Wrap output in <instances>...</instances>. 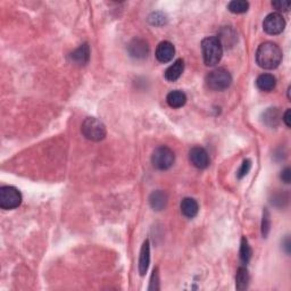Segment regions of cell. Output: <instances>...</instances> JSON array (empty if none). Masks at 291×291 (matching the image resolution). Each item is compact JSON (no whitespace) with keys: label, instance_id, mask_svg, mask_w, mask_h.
Masks as SVG:
<instances>
[{"label":"cell","instance_id":"6da1fadb","mask_svg":"<svg viewBox=\"0 0 291 291\" xmlns=\"http://www.w3.org/2000/svg\"><path fill=\"white\" fill-rule=\"evenodd\" d=\"M282 61V50L277 44L266 41L257 48L256 63L264 69L277 68Z\"/></svg>","mask_w":291,"mask_h":291},{"label":"cell","instance_id":"7a4b0ae2","mask_svg":"<svg viewBox=\"0 0 291 291\" xmlns=\"http://www.w3.org/2000/svg\"><path fill=\"white\" fill-rule=\"evenodd\" d=\"M201 52L207 66H216L222 59L223 46L217 37H207L201 41Z\"/></svg>","mask_w":291,"mask_h":291},{"label":"cell","instance_id":"3957f363","mask_svg":"<svg viewBox=\"0 0 291 291\" xmlns=\"http://www.w3.org/2000/svg\"><path fill=\"white\" fill-rule=\"evenodd\" d=\"M232 83V76L228 69L219 67L213 69L206 76V84L209 89L214 91H222L230 87Z\"/></svg>","mask_w":291,"mask_h":291},{"label":"cell","instance_id":"277c9868","mask_svg":"<svg viewBox=\"0 0 291 291\" xmlns=\"http://www.w3.org/2000/svg\"><path fill=\"white\" fill-rule=\"evenodd\" d=\"M81 131H82L84 137L91 141L103 140L107 134L105 124L95 117L85 118L82 126H81Z\"/></svg>","mask_w":291,"mask_h":291},{"label":"cell","instance_id":"5b68a950","mask_svg":"<svg viewBox=\"0 0 291 291\" xmlns=\"http://www.w3.org/2000/svg\"><path fill=\"white\" fill-rule=\"evenodd\" d=\"M174 161H175V155L172 149L166 146L158 147L151 155V163L154 168L161 171H166L172 168Z\"/></svg>","mask_w":291,"mask_h":291},{"label":"cell","instance_id":"8992f818","mask_svg":"<svg viewBox=\"0 0 291 291\" xmlns=\"http://www.w3.org/2000/svg\"><path fill=\"white\" fill-rule=\"evenodd\" d=\"M22 204V195L19 190L10 185L0 188V207L5 211L17 208Z\"/></svg>","mask_w":291,"mask_h":291},{"label":"cell","instance_id":"52a82bcc","mask_svg":"<svg viewBox=\"0 0 291 291\" xmlns=\"http://www.w3.org/2000/svg\"><path fill=\"white\" fill-rule=\"evenodd\" d=\"M286 28V21L280 13H271L264 18L263 29L270 36H278Z\"/></svg>","mask_w":291,"mask_h":291},{"label":"cell","instance_id":"ba28073f","mask_svg":"<svg viewBox=\"0 0 291 291\" xmlns=\"http://www.w3.org/2000/svg\"><path fill=\"white\" fill-rule=\"evenodd\" d=\"M189 160L195 168L205 170L209 166V155L203 147H193L189 153Z\"/></svg>","mask_w":291,"mask_h":291},{"label":"cell","instance_id":"9c48e42d","mask_svg":"<svg viewBox=\"0 0 291 291\" xmlns=\"http://www.w3.org/2000/svg\"><path fill=\"white\" fill-rule=\"evenodd\" d=\"M155 55H156L157 60L161 61V63H169L175 55V48L170 41H163L157 46Z\"/></svg>","mask_w":291,"mask_h":291},{"label":"cell","instance_id":"30bf717a","mask_svg":"<svg viewBox=\"0 0 291 291\" xmlns=\"http://www.w3.org/2000/svg\"><path fill=\"white\" fill-rule=\"evenodd\" d=\"M129 54L133 58L141 59V58L148 56L149 46L147 41L142 40V39H134L129 45Z\"/></svg>","mask_w":291,"mask_h":291},{"label":"cell","instance_id":"8fae6325","mask_svg":"<svg viewBox=\"0 0 291 291\" xmlns=\"http://www.w3.org/2000/svg\"><path fill=\"white\" fill-rule=\"evenodd\" d=\"M150 264V243L149 240H145L142 243L140 256H139V273L143 277L148 271Z\"/></svg>","mask_w":291,"mask_h":291},{"label":"cell","instance_id":"7c38bea8","mask_svg":"<svg viewBox=\"0 0 291 291\" xmlns=\"http://www.w3.org/2000/svg\"><path fill=\"white\" fill-rule=\"evenodd\" d=\"M168 193L163 191V190H157V191L151 192V195L149 197V204L151 208L157 212L163 211V209L166 207V205H168Z\"/></svg>","mask_w":291,"mask_h":291},{"label":"cell","instance_id":"4fadbf2b","mask_svg":"<svg viewBox=\"0 0 291 291\" xmlns=\"http://www.w3.org/2000/svg\"><path fill=\"white\" fill-rule=\"evenodd\" d=\"M181 213L188 219H193V217L197 216L198 212H199V205L193 198H184L183 200L181 201Z\"/></svg>","mask_w":291,"mask_h":291},{"label":"cell","instance_id":"5bb4252c","mask_svg":"<svg viewBox=\"0 0 291 291\" xmlns=\"http://www.w3.org/2000/svg\"><path fill=\"white\" fill-rule=\"evenodd\" d=\"M71 60L74 61L77 65H85L90 59V48H89L88 44L81 45L79 48L75 49L74 52L71 54Z\"/></svg>","mask_w":291,"mask_h":291},{"label":"cell","instance_id":"9a60e30c","mask_svg":"<svg viewBox=\"0 0 291 291\" xmlns=\"http://www.w3.org/2000/svg\"><path fill=\"white\" fill-rule=\"evenodd\" d=\"M184 71V61L183 59H177L174 61V63L170 66V67L166 69L164 75L165 79L168 81H171V82H174L180 79V76L182 75V73Z\"/></svg>","mask_w":291,"mask_h":291},{"label":"cell","instance_id":"2e32d148","mask_svg":"<svg viewBox=\"0 0 291 291\" xmlns=\"http://www.w3.org/2000/svg\"><path fill=\"white\" fill-rule=\"evenodd\" d=\"M256 85H257V88L261 91H273L275 85H277V79H275L274 75L265 73V74H262L257 77V80H256Z\"/></svg>","mask_w":291,"mask_h":291},{"label":"cell","instance_id":"e0dca14e","mask_svg":"<svg viewBox=\"0 0 291 291\" xmlns=\"http://www.w3.org/2000/svg\"><path fill=\"white\" fill-rule=\"evenodd\" d=\"M166 102H168L170 107L181 108L187 103V96H185L183 91L174 90L171 91L168 97H166Z\"/></svg>","mask_w":291,"mask_h":291},{"label":"cell","instance_id":"ac0fdd59","mask_svg":"<svg viewBox=\"0 0 291 291\" xmlns=\"http://www.w3.org/2000/svg\"><path fill=\"white\" fill-rule=\"evenodd\" d=\"M249 285V273L248 270L244 266H241L238 269V272L235 275V288L236 290L242 291L248 288Z\"/></svg>","mask_w":291,"mask_h":291},{"label":"cell","instance_id":"d6986e66","mask_svg":"<svg viewBox=\"0 0 291 291\" xmlns=\"http://www.w3.org/2000/svg\"><path fill=\"white\" fill-rule=\"evenodd\" d=\"M264 123L269 126H277L279 123V117H280V113H279L278 108H269L263 115Z\"/></svg>","mask_w":291,"mask_h":291},{"label":"cell","instance_id":"ffe728a7","mask_svg":"<svg viewBox=\"0 0 291 291\" xmlns=\"http://www.w3.org/2000/svg\"><path fill=\"white\" fill-rule=\"evenodd\" d=\"M228 8L233 14H243L249 8V2L244 1V0H233V1L229 2Z\"/></svg>","mask_w":291,"mask_h":291},{"label":"cell","instance_id":"44dd1931","mask_svg":"<svg viewBox=\"0 0 291 291\" xmlns=\"http://www.w3.org/2000/svg\"><path fill=\"white\" fill-rule=\"evenodd\" d=\"M251 255H253L251 248L249 243H248L247 239L243 236L241 240V247H240V259H241L242 264H248L251 258Z\"/></svg>","mask_w":291,"mask_h":291},{"label":"cell","instance_id":"7402d4cb","mask_svg":"<svg viewBox=\"0 0 291 291\" xmlns=\"http://www.w3.org/2000/svg\"><path fill=\"white\" fill-rule=\"evenodd\" d=\"M271 229V219H270V213L265 208L263 212V220H262V235L263 238H266L269 234Z\"/></svg>","mask_w":291,"mask_h":291},{"label":"cell","instance_id":"603a6c76","mask_svg":"<svg viewBox=\"0 0 291 291\" xmlns=\"http://www.w3.org/2000/svg\"><path fill=\"white\" fill-rule=\"evenodd\" d=\"M251 169V161L250 160H244L241 164V168L239 169L238 173H236V176H238L239 180H241L242 177H244L249 173V171Z\"/></svg>","mask_w":291,"mask_h":291},{"label":"cell","instance_id":"cb8c5ba5","mask_svg":"<svg viewBox=\"0 0 291 291\" xmlns=\"http://www.w3.org/2000/svg\"><path fill=\"white\" fill-rule=\"evenodd\" d=\"M148 290H160V275H158L157 267L153 271V274H151L150 286Z\"/></svg>","mask_w":291,"mask_h":291},{"label":"cell","instance_id":"d4e9b609","mask_svg":"<svg viewBox=\"0 0 291 291\" xmlns=\"http://www.w3.org/2000/svg\"><path fill=\"white\" fill-rule=\"evenodd\" d=\"M149 21L153 25H163V24H165L166 17L163 13H154V14L150 15Z\"/></svg>","mask_w":291,"mask_h":291},{"label":"cell","instance_id":"484cf974","mask_svg":"<svg viewBox=\"0 0 291 291\" xmlns=\"http://www.w3.org/2000/svg\"><path fill=\"white\" fill-rule=\"evenodd\" d=\"M272 6L279 11H288L291 2L290 1H272Z\"/></svg>","mask_w":291,"mask_h":291},{"label":"cell","instance_id":"4316f807","mask_svg":"<svg viewBox=\"0 0 291 291\" xmlns=\"http://www.w3.org/2000/svg\"><path fill=\"white\" fill-rule=\"evenodd\" d=\"M280 177L286 184H289L290 180H291V171H290V169L286 168L285 170H283L281 172V174H280Z\"/></svg>","mask_w":291,"mask_h":291},{"label":"cell","instance_id":"83f0119b","mask_svg":"<svg viewBox=\"0 0 291 291\" xmlns=\"http://www.w3.org/2000/svg\"><path fill=\"white\" fill-rule=\"evenodd\" d=\"M283 122L288 127H290V110H287L285 115H283Z\"/></svg>","mask_w":291,"mask_h":291},{"label":"cell","instance_id":"f1b7e54d","mask_svg":"<svg viewBox=\"0 0 291 291\" xmlns=\"http://www.w3.org/2000/svg\"><path fill=\"white\" fill-rule=\"evenodd\" d=\"M283 248H285L286 253L287 254H290V239L289 236H287L285 239V241H283Z\"/></svg>","mask_w":291,"mask_h":291}]
</instances>
